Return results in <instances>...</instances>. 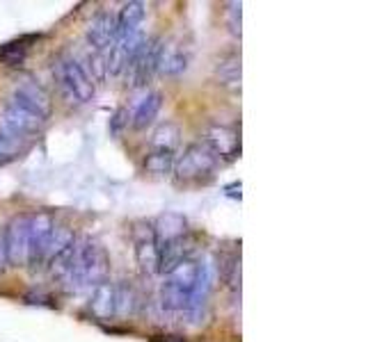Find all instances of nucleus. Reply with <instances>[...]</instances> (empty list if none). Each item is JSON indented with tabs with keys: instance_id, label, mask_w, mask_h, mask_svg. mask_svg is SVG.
<instances>
[{
	"instance_id": "nucleus-21",
	"label": "nucleus",
	"mask_w": 366,
	"mask_h": 342,
	"mask_svg": "<svg viewBox=\"0 0 366 342\" xmlns=\"http://www.w3.org/2000/svg\"><path fill=\"white\" fill-rule=\"evenodd\" d=\"M174 162H176L174 150L151 148L145 155V162H142V167H145L147 174H151V176H167V174H172Z\"/></svg>"
},
{
	"instance_id": "nucleus-9",
	"label": "nucleus",
	"mask_w": 366,
	"mask_h": 342,
	"mask_svg": "<svg viewBox=\"0 0 366 342\" xmlns=\"http://www.w3.org/2000/svg\"><path fill=\"white\" fill-rule=\"evenodd\" d=\"M28 228H30V215H19L8 224L3 233L5 251H8V263L14 267L25 265L28 256Z\"/></svg>"
},
{
	"instance_id": "nucleus-15",
	"label": "nucleus",
	"mask_w": 366,
	"mask_h": 342,
	"mask_svg": "<svg viewBox=\"0 0 366 342\" xmlns=\"http://www.w3.org/2000/svg\"><path fill=\"white\" fill-rule=\"evenodd\" d=\"M162 107V94L160 92H149L145 98H142L138 105H135L133 114H131V126L133 130H145L156 121Z\"/></svg>"
},
{
	"instance_id": "nucleus-8",
	"label": "nucleus",
	"mask_w": 366,
	"mask_h": 342,
	"mask_svg": "<svg viewBox=\"0 0 366 342\" xmlns=\"http://www.w3.org/2000/svg\"><path fill=\"white\" fill-rule=\"evenodd\" d=\"M10 98L19 101L21 105L35 109L37 114H42L46 121H49V116L53 112V98L51 94L46 92V87L39 82L37 78H32V75H21V78L16 80L14 85V92H12Z\"/></svg>"
},
{
	"instance_id": "nucleus-5",
	"label": "nucleus",
	"mask_w": 366,
	"mask_h": 342,
	"mask_svg": "<svg viewBox=\"0 0 366 342\" xmlns=\"http://www.w3.org/2000/svg\"><path fill=\"white\" fill-rule=\"evenodd\" d=\"M160 51H162V37H151L145 41L138 55L128 62L126 66V85L131 89L147 87L158 73L160 66Z\"/></svg>"
},
{
	"instance_id": "nucleus-16",
	"label": "nucleus",
	"mask_w": 366,
	"mask_h": 342,
	"mask_svg": "<svg viewBox=\"0 0 366 342\" xmlns=\"http://www.w3.org/2000/svg\"><path fill=\"white\" fill-rule=\"evenodd\" d=\"M186 68H188V53L183 51V46H179L176 41H162L158 71L174 78V75H181Z\"/></svg>"
},
{
	"instance_id": "nucleus-20",
	"label": "nucleus",
	"mask_w": 366,
	"mask_h": 342,
	"mask_svg": "<svg viewBox=\"0 0 366 342\" xmlns=\"http://www.w3.org/2000/svg\"><path fill=\"white\" fill-rule=\"evenodd\" d=\"M197 272H199V263L195 258H188V260H181L176 267H172V269L167 272L165 280L174 283L176 287H181L186 294H191L195 287V280H197Z\"/></svg>"
},
{
	"instance_id": "nucleus-26",
	"label": "nucleus",
	"mask_w": 366,
	"mask_h": 342,
	"mask_svg": "<svg viewBox=\"0 0 366 342\" xmlns=\"http://www.w3.org/2000/svg\"><path fill=\"white\" fill-rule=\"evenodd\" d=\"M87 66H90V71H87V75L94 80V85L97 82H103L108 78V71H106V55L103 53H94L90 51V55H87Z\"/></svg>"
},
{
	"instance_id": "nucleus-29",
	"label": "nucleus",
	"mask_w": 366,
	"mask_h": 342,
	"mask_svg": "<svg viewBox=\"0 0 366 342\" xmlns=\"http://www.w3.org/2000/svg\"><path fill=\"white\" fill-rule=\"evenodd\" d=\"M8 267H10V263H8V251H5V239L0 235V274L8 272Z\"/></svg>"
},
{
	"instance_id": "nucleus-24",
	"label": "nucleus",
	"mask_w": 366,
	"mask_h": 342,
	"mask_svg": "<svg viewBox=\"0 0 366 342\" xmlns=\"http://www.w3.org/2000/svg\"><path fill=\"white\" fill-rule=\"evenodd\" d=\"M181 142V128L179 123L174 121H165L160 123L158 128L154 130L151 137V146L154 148H162V150H174Z\"/></svg>"
},
{
	"instance_id": "nucleus-7",
	"label": "nucleus",
	"mask_w": 366,
	"mask_h": 342,
	"mask_svg": "<svg viewBox=\"0 0 366 342\" xmlns=\"http://www.w3.org/2000/svg\"><path fill=\"white\" fill-rule=\"evenodd\" d=\"M206 150L218 162H232L241 153V137L234 128L222 126V123H211L202 133V142Z\"/></svg>"
},
{
	"instance_id": "nucleus-12",
	"label": "nucleus",
	"mask_w": 366,
	"mask_h": 342,
	"mask_svg": "<svg viewBox=\"0 0 366 342\" xmlns=\"http://www.w3.org/2000/svg\"><path fill=\"white\" fill-rule=\"evenodd\" d=\"M160 249V269L158 274H167L172 267H176L181 263V260H188L195 256V251H197V237L191 235V233H186V235L172 239V242L158 246Z\"/></svg>"
},
{
	"instance_id": "nucleus-30",
	"label": "nucleus",
	"mask_w": 366,
	"mask_h": 342,
	"mask_svg": "<svg viewBox=\"0 0 366 342\" xmlns=\"http://www.w3.org/2000/svg\"><path fill=\"white\" fill-rule=\"evenodd\" d=\"M165 338H167V340H154V342H183L181 338H179V340H174L176 335H165Z\"/></svg>"
},
{
	"instance_id": "nucleus-27",
	"label": "nucleus",
	"mask_w": 366,
	"mask_h": 342,
	"mask_svg": "<svg viewBox=\"0 0 366 342\" xmlns=\"http://www.w3.org/2000/svg\"><path fill=\"white\" fill-rule=\"evenodd\" d=\"M241 14H243V5L241 3H227V25H229V32L234 34V37H241L243 30H241Z\"/></svg>"
},
{
	"instance_id": "nucleus-22",
	"label": "nucleus",
	"mask_w": 366,
	"mask_h": 342,
	"mask_svg": "<svg viewBox=\"0 0 366 342\" xmlns=\"http://www.w3.org/2000/svg\"><path fill=\"white\" fill-rule=\"evenodd\" d=\"M25 148H28V140H21V137L0 128V167L19 160L25 153Z\"/></svg>"
},
{
	"instance_id": "nucleus-1",
	"label": "nucleus",
	"mask_w": 366,
	"mask_h": 342,
	"mask_svg": "<svg viewBox=\"0 0 366 342\" xmlns=\"http://www.w3.org/2000/svg\"><path fill=\"white\" fill-rule=\"evenodd\" d=\"M53 75H56L58 92L66 105H85L94 98V92H97L94 80L87 75V68L71 55L58 57L56 66H53Z\"/></svg>"
},
{
	"instance_id": "nucleus-28",
	"label": "nucleus",
	"mask_w": 366,
	"mask_h": 342,
	"mask_svg": "<svg viewBox=\"0 0 366 342\" xmlns=\"http://www.w3.org/2000/svg\"><path fill=\"white\" fill-rule=\"evenodd\" d=\"M128 119H131V116H128L126 109L119 107L117 112L112 114L110 123H108V130H110V135H112V137H119L121 133H124V128L128 126Z\"/></svg>"
},
{
	"instance_id": "nucleus-10",
	"label": "nucleus",
	"mask_w": 366,
	"mask_h": 342,
	"mask_svg": "<svg viewBox=\"0 0 366 342\" xmlns=\"http://www.w3.org/2000/svg\"><path fill=\"white\" fill-rule=\"evenodd\" d=\"M135 258L142 274L147 276H156L160 269V249L154 235V226L147 224V231L135 228Z\"/></svg>"
},
{
	"instance_id": "nucleus-14",
	"label": "nucleus",
	"mask_w": 366,
	"mask_h": 342,
	"mask_svg": "<svg viewBox=\"0 0 366 342\" xmlns=\"http://www.w3.org/2000/svg\"><path fill=\"white\" fill-rule=\"evenodd\" d=\"M186 233H188V222H186V217L179 215V212H165V215L158 217V222L154 226V235H156L158 246L186 235Z\"/></svg>"
},
{
	"instance_id": "nucleus-17",
	"label": "nucleus",
	"mask_w": 366,
	"mask_h": 342,
	"mask_svg": "<svg viewBox=\"0 0 366 342\" xmlns=\"http://www.w3.org/2000/svg\"><path fill=\"white\" fill-rule=\"evenodd\" d=\"M147 7L145 3H138V0H131L119 10V14L114 16V27H117V34H128L140 30L142 21H145Z\"/></svg>"
},
{
	"instance_id": "nucleus-6",
	"label": "nucleus",
	"mask_w": 366,
	"mask_h": 342,
	"mask_svg": "<svg viewBox=\"0 0 366 342\" xmlns=\"http://www.w3.org/2000/svg\"><path fill=\"white\" fill-rule=\"evenodd\" d=\"M56 231V219L51 212H37L30 215V228H28V256H25V265L32 272L44 267L46 249H49L51 235Z\"/></svg>"
},
{
	"instance_id": "nucleus-4",
	"label": "nucleus",
	"mask_w": 366,
	"mask_h": 342,
	"mask_svg": "<svg viewBox=\"0 0 366 342\" xmlns=\"http://www.w3.org/2000/svg\"><path fill=\"white\" fill-rule=\"evenodd\" d=\"M44 126H46V119L42 114H37L35 109L21 105V103L14 98L5 101L3 109H0V128L21 137V140H30V137L39 135Z\"/></svg>"
},
{
	"instance_id": "nucleus-25",
	"label": "nucleus",
	"mask_w": 366,
	"mask_h": 342,
	"mask_svg": "<svg viewBox=\"0 0 366 342\" xmlns=\"http://www.w3.org/2000/svg\"><path fill=\"white\" fill-rule=\"evenodd\" d=\"M135 306H138L135 287L128 283V280H121V283L114 285V315H119V317L133 315Z\"/></svg>"
},
{
	"instance_id": "nucleus-23",
	"label": "nucleus",
	"mask_w": 366,
	"mask_h": 342,
	"mask_svg": "<svg viewBox=\"0 0 366 342\" xmlns=\"http://www.w3.org/2000/svg\"><path fill=\"white\" fill-rule=\"evenodd\" d=\"M160 308L165 313H186V304H188V294L176 287L174 283H165L160 285Z\"/></svg>"
},
{
	"instance_id": "nucleus-2",
	"label": "nucleus",
	"mask_w": 366,
	"mask_h": 342,
	"mask_svg": "<svg viewBox=\"0 0 366 342\" xmlns=\"http://www.w3.org/2000/svg\"><path fill=\"white\" fill-rule=\"evenodd\" d=\"M108 272H110V258H108L106 249L97 239L83 237L78 242L76 267H73V274L66 280V285L76 287V290L85 285H99L108 280Z\"/></svg>"
},
{
	"instance_id": "nucleus-3",
	"label": "nucleus",
	"mask_w": 366,
	"mask_h": 342,
	"mask_svg": "<svg viewBox=\"0 0 366 342\" xmlns=\"http://www.w3.org/2000/svg\"><path fill=\"white\" fill-rule=\"evenodd\" d=\"M215 169H218V160L208 153L204 144L195 142L183 148V153L176 157L174 162V178L181 185H195V183H206L211 181Z\"/></svg>"
},
{
	"instance_id": "nucleus-19",
	"label": "nucleus",
	"mask_w": 366,
	"mask_h": 342,
	"mask_svg": "<svg viewBox=\"0 0 366 342\" xmlns=\"http://www.w3.org/2000/svg\"><path fill=\"white\" fill-rule=\"evenodd\" d=\"M37 41V37H19V39H12L8 44L0 46V62H3L5 66H21L25 60H28V53L32 44Z\"/></svg>"
},
{
	"instance_id": "nucleus-13",
	"label": "nucleus",
	"mask_w": 366,
	"mask_h": 342,
	"mask_svg": "<svg viewBox=\"0 0 366 342\" xmlns=\"http://www.w3.org/2000/svg\"><path fill=\"white\" fill-rule=\"evenodd\" d=\"M215 80L218 85L232 89V92H241V55L239 53H225L215 62Z\"/></svg>"
},
{
	"instance_id": "nucleus-11",
	"label": "nucleus",
	"mask_w": 366,
	"mask_h": 342,
	"mask_svg": "<svg viewBox=\"0 0 366 342\" xmlns=\"http://www.w3.org/2000/svg\"><path fill=\"white\" fill-rule=\"evenodd\" d=\"M87 44L90 51L94 53H108V48L112 46L114 37H117V27H114V16L110 12H99L97 16L87 25Z\"/></svg>"
},
{
	"instance_id": "nucleus-18",
	"label": "nucleus",
	"mask_w": 366,
	"mask_h": 342,
	"mask_svg": "<svg viewBox=\"0 0 366 342\" xmlns=\"http://www.w3.org/2000/svg\"><path fill=\"white\" fill-rule=\"evenodd\" d=\"M92 315L99 319H110L114 315V285L103 280V283L94 285L92 301H90Z\"/></svg>"
}]
</instances>
